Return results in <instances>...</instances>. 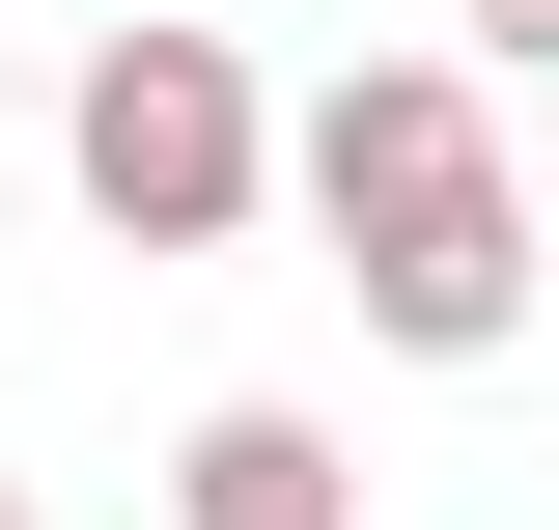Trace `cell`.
<instances>
[{
    "label": "cell",
    "mask_w": 559,
    "mask_h": 530,
    "mask_svg": "<svg viewBox=\"0 0 559 530\" xmlns=\"http://www.w3.org/2000/svg\"><path fill=\"white\" fill-rule=\"evenodd\" d=\"M280 168H308V224H336V279H364V335H392V363H503V335H532L559 196L503 168L476 57H364L336 112L280 140Z\"/></svg>",
    "instance_id": "obj_1"
},
{
    "label": "cell",
    "mask_w": 559,
    "mask_h": 530,
    "mask_svg": "<svg viewBox=\"0 0 559 530\" xmlns=\"http://www.w3.org/2000/svg\"><path fill=\"white\" fill-rule=\"evenodd\" d=\"M57 168H84V224H112V252H224V224L280 196V112H252V57H224V28H112V57H84V112H57Z\"/></svg>",
    "instance_id": "obj_2"
},
{
    "label": "cell",
    "mask_w": 559,
    "mask_h": 530,
    "mask_svg": "<svg viewBox=\"0 0 559 530\" xmlns=\"http://www.w3.org/2000/svg\"><path fill=\"white\" fill-rule=\"evenodd\" d=\"M168 530H364V474H336V419H280V392H224L197 447H168Z\"/></svg>",
    "instance_id": "obj_3"
},
{
    "label": "cell",
    "mask_w": 559,
    "mask_h": 530,
    "mask_svg": "<svg viewBox=\"0 0 559 530\" xmlns=\"http://www.w3.org/2000/svg\"><path fill=\"white\" fill-rule=\"evenodd\" d=\"M476 57H532V84H559V0H476Z\"/></svg>",
    "instance_id": "obj_4"
},
{
    "label": "cell",
    "mask_w": 559,
    "mask_h": 530,
    "mask_svg": "<svg viewBox=\"0 0 559 530\" xmlns=\"http://www.w3.org/2000/svg\"><path fill=\"white\" fill-rule=\"evenodd\" d=\"M0 530H28V474H0Z\"/></svg>",
    "instance_id": "obj_5"
}]
</instances>
